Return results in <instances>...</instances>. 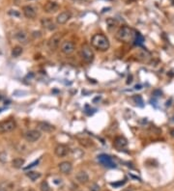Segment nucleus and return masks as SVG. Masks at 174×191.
Here are the masks:
<instances>
[{
	"mask_svg": "<svg viewBox=\"0 0 174 191\" xmlns=\"http://www.w3.org/2000/svg\"><path fill=\"white\" fill-rule=\"evenodd\" d=\"M107 24H109L110 26H113V25L117 24V21H115V19H113V18L109 17V18L107 19Z\"/></svg>",
	"mask_w": 174,
	"mask_h": 191,
	"instance_id": "a878e982",
	"label": "nucleus"
},
{
	"mask_svg": "<svg viewBox=\"0 0 174 191\" xmlns=\"http://www.w3.org/2000/svg\"><path fill=\"white\" fill-rule=\"evenodd\" d=\"M24 162H25V160L22 157H17L15 159H13V161H12V165L14 168L16 169H19V168H22L23 165H24Z\"/></svg>",
	"mask_w": 174,
	"mask_h": 191,
	"instance_id": "412c9836",
	"label": "nucleus"
},
{
	"mask_svg": "<svg viewBox=\"0 0 174 191\" xmlns=\"http://www.w3.org/2000/svg\"><path fill=\"white\" fill-rule=\"evenodd\" d=\"M37 126H38V129L40 130V131H43L46 133L52 132L55 129V127L52 125H50L47 122H40V123H38Z\"/></svg>",
	"mask_w": 174,
	"mask_h": 191,
	"instance_id": "dca6fc26",
	"label": "nucleus"
},
{
	"mask_svg": "<svg viewBox=\"0 0 174 191\" xmlns=\"http://www.w3.org/2000/svg\"><path fill=\"white\" fill-rule=\"evenodd\" d=\"M0 191H7L5 188H3V187H0Z\"/></svg>",
	"mask_w": 174,
	"mask_h": 191,
	"instance_id": "cd10ccee",
	"label": "nucleus"
},
{
	"mask_svg": "<svg viewBox=\"0 0 174 191\" xmlns=\"http://www.w3.org/2000/svg\"><path fill=\"white\" fill-rule=\"evenodd\" d=\"M22 12H23V15L25 16V17H27V18H34L37 15L36 9L33 6H30V5L24 6L22 8Z\"/></svg>",
	"mask_w": 174,
	"mask_h": 191,
	"instance_id": "f3484780",
	"label": "nucleus"
},
{
	"mask_svg": "<svg viewBox=\"0 0 174 191\" xmlns=\"http://www.w3.org/2000/svg\"><path fill=\"white\" fill-rule=\"evenodd\" d=\"M17 191H22V190H17Z\"/></svg>",
	"mask_w": 174,
	"mask_h": 191,
	"instance_id": "c756f323",
	"label": "nucleus"
},
{
	"mask_svg": "<svg viewBox=\"0 0 174 191\" xmlns=\"http://www.w3.org/2000/svg\"><path fill=\"white\" fill-rule=\"evenodd\" d=\"M140 87H141L140 85H137V86H136V89H141Z\"/></svg>",
	"mask_w": 174,
	"mask_h": 191,
	"instance_id": "c85d7f7f",
	"label": "nucleus"
},
{
	"mask_svg": "<svg viewBox=\"0 0 174 191\" xmlns=\"http://www.w3.org/2000/svg\"><path fill=\"white\" fill-rule=\"evenodd\" d=\"M58 9H59V5L55 1H47L44 6L45 12L47 13V14L56 13L58 11Z\"/></svg>",
	"mask_w": 174,
	"mask_h": 191,
	"instance_id": "2eb2a0df",
	"label": "nucleus"
},
{
	"mask_svg": "<svg viewBox=\"0 0 174 191\" xmlns=\"http://www.w3.org/2000/svg\"><path fill=\"white\" fill-rule=\"evenodd\" d=\"M143 41H144V39H143V37H142L139 33H137V38H136V42H135V44H137V45H141V44L143 43Z\"/></svg>",
	"mask_w": 174,
	"mask_h": 191,
	"instance_id": "b1692460",
	"label": "nucleus"
},
{
	"mask_svg": "<svg viewBox=\"0 0 174 191\" xmlns=\"http://www.w3.org/2000/svg\"><path fill=\"white\" fill-rule=\"evenodd\" d=\"M70 148L65 145V144H58L55 149H54V154L56 156L60 157V158H62V157H65L67 156L69 154H70Z\"/></svg>",
	"mask_w": 174,
	"mask_h": 191,
	"instance_id": "6e6552de",
	"label": "nucleus"
},
{
	"mask_svg": "<svg viewBox=\"0 0 174 191\" xmlns=\"http://www.w3.org/2000/svg\"><path fill=\"white\" fill-rule=\"evenodd\" d=\"M122 191H134V189H132V187H127V188H124Z\"/></svg>",
	"mask_w": 174,
	"mask_h": 191,
	"instance_id": "bb28decb",
	"label": "nucleus"
},
{
	"mask_svg": "<svg viewBox=\"0 0 174 191\" xmlns=\"http://www.w3.org/2000/svg\"><path fill=\"white\" fill-rule=\"evenodd\" d=\"M77 182L80 184H85L89 182V176L85 171H79L76 175Z\"/></svg>",
	"mask_w": 174,
	"mask_h": 191,
	"instance_id": "a211bd4d",
	"label": "nucleus"
},
{
	"mask_svg": "<svg viewBox=\"0 0 174 191\" xmlns=\"http://www.w3.org/2000/svg\"><path fill=\"white\" fill-rule=\"evenodd\" d=\"M91 45L99 51H107L110 47V43L107 37L104 34H95L91 38Z\"/></svg>",
	"mask_w": 174,
	"mask_h": 191,
	"instance_id": "f03ea898",
	"label": "nucleus"
},
{
	"mask_svg": "<svg viewBox=\"0 0 174 191\" xmlns=\"http://www.w3.org/2000/svg\"><path fill=\"white\" fill-rule=\"evenodd\" d=\"M41 24H42V26L45 29L48 30V31H54V30L56 29V23L52 21V18H50V17L42 18Z\"/></svg>",
	"mask_w": 174,
	"mask_h": 191,
	"instance_id": "f8f14e48",
	"label": "nucleus"
},
{
	"mask_svg": "<svg viewBox=\"0 0 174 191\" xmlns=\"http://www.w3.org/2000/svg\"><path fill=\"white\" fill-rule=\"evenodd\" d=\"M72 17V13L70 11H64L61 12L57 17H56V23L59 25H63L67 23Z\"/></svg>",
	"mask_w": 174,
	"mask_h": 191,
	"instance_id": "9d476101",
	"label": "nucleus"
},
{
	"mask_svg": "<svg viewBox=\"0 0 174 191\" xmlns=\"http://www.w3.org/2000/svg\"><path fill=\"white\" fill-rule=\"evenodd\" d=\"M59 171L64 175H69L73 171V165L70 161H62L58 164Z\"/></svg>",
	"mask_w": 174,
	"mask_h": 191,
	"instance_id": "ddd939ff",
	"label": "nucleus"
},
{
	"mask_svg": "<svg viewBox=\"0 0 174 191\" xmlns=\"http://www.w3.org/2000/svg\"><path fill=\"white\" fill-rule=\"evenodd\" d=\"M41 136H42V132H41L39 129H30V130H27V131L23 135L24 139L26 140L27 142H29V143L37 142L38 140L41 138Z\"/></svg>",
	"mask_w": 174,
	"mask_h": 191,
	"instance_id": "423d86ee",
	"label": "nucleus"
},
{
	"mask_svg": "<svg viewBox=\"0 0 174 191\" xmlns=\"http://www.w3.org/2000/svg\"><path fill=\"white\" fill-rule=\"evenodd\" d=\"M98 160L106 167H109V168H114L116 167L115 163L113 162V160L109 155H101L98 156Z\"/></svg>",
	"mask_w": 174,
	"mask_h": 191,
	"instance_id": "9b49d317",
	"label": "nucleus"
},
{
	"mask_svg": "<svg viewBox=\"0 0 174 191\" xmlns=\"http://www.w3.org/2000/svg\"><path fill=\"white\" fill-rule=\"evenodd\" d=\"M79 55L81 59L87 64H91L94 61V58H95V53L93 51V49H92L91 46H89L88 45H81L79 49Z\"/></svg>",
	"mask_w": 174,
	"mask_h": 191,
	"instance_id": "7ed1b4c3",
	"label": "nucleus"
},
{
	"mask_svg": "<svg viewBox=\"0 0 174 191\" xmlns=\"http://www.w3.org/2000/svg\"><path fill=\"white\" fill-rule=\"evenodd\" d=\"M137 59L139 60V61L143 62V63H149L150 60L152 59L150 52L147 51V50L144 49V48H139L137 50Z\"/></svg>",
	"mask_w": 174,
	"mask_h": 191,
	"instance_id": "1a4fd4ad",
	"label": "nucleus"
},
{
	"mask_svg": "<svg viewBox=\"0 0 174 191\" xmlns=\"http://www.w3.org/2000/svg\"><path fill=\"white\" fill-rule=\"evenodd\" d=\"M40 188H41V191H49L50 190V187H49L47 182H46V180H44V182L41 184Z\"/></svg>",
	"mask_w": 174,
	"mask_h": 191,
	"instance_id": "5701e85b",
	"label": "nucleus"
},
{
	"mask_svg": "<svg viewBox=\"0 0 174 191\" xmlns=\"http://www.w3.org/2000/svg\"><path fill=\"white\" fill-rule=\"evenodd\" d=\"M26 176L29 179H31L32 182H36L37 179H39L42 177V174L39 172H36V171H29V172H26Z\"/></svg>",
	"mask_w": 174,
	"mask_h": 191,
	"instance_id": "aec40b11",
	"label": "nucleus"
},
{
	"mask_svg": "<svg viewBox=\"0 0 174 191\" xmlns=\"http://www.w3.org/2000/svg\"><path fill=\"white\" fill-rule=\"evenodd\" d=\"M16 39L17 40V42H19L22 45H27L29 40H28V35L24 31H18L16 34Z\"/></svg>",
	"mask_w": 174,
	"mask_h": 191,
	"instance_id": "6ab92c4d",
	"label": "nucleus"
},
{
	"mask_svg": "<svg viewBox=\"0 0 174 191\" xmlns=\"http://www.w3.org/2000/svg\"><path fill=\"white\" fill-rule=\"evenodd\" d=\"M137 32H136L134 29L127 26L123 25L121 26L115 34V38L117 41L124 43V44H134L136 42Z\"/></svg>",
	"mask_w": 174,
	"mask_h": 191,
	"instance_id": "f257e3e1",
	"label": "nucleus"
},
{
	"mask_svg": "<svg viewBox=\"0 0 174 191\" xmlns=\"http://www.w3.org/2000/svg\"><path fill=\"white\" fill-rule=\"evenodd\" d=\"M62 38H63L62 33L53 34L48 40V43H47L48 48L52 50V51H55V50L60 46L61 43H62Z\"/></svg>",
	"mask_w": 174,
	"mask_h": 191,
	"instance_id": "20e7f679",
	"label": "nucleus"
},
{
	"mask_svg": "<svg viewBox=\"0 0 174 191\" xmlns=\"http://www.w3.org/2000/svg\"><path fill=\"white\" fill-rule=\"evenodd\" d=\"M22 46L17 45V46H15V47L13 48V50H12V56H13V57H16V58L22 55Z\"/></svg>",
	"mask_w": 174,
	"mask_h": 191,
	"instance_id": "4be33fe9",
	"label": "nucleus"
},
{
	"mask_svg": "<svg viewBox=\"0 0 174 191\" xmlns=\"http://www.w3.org/2000/svg\"><path fill=\"white\" fill-rule=\"evenodd\" d=\"M113 146L117 150H121L128 146V140L124 136H117L113 141Z\"/></svg>",
	"mask_w": 174,
	"mask_h": 191,
	"instance_id": "4468645a",
	"label": "nucleus"
},
{
	"mask_svg": "<svg viewBox=\"0 0 174 191\" xmlns=\"http://www.w3.org/2000/svg\"><path fill=\"white\" fill-rule=\"evenodd\" d=\"M90 191H100L101 190V187L100 185H98L97 184H91V186L89 187Z\"/></svg>",
	"mask_w": 174,
	"mask_h": 191,
	"instance_id": "393cba45",
	"label": "nucleus"
},
{
	"mask_svg": "<svg viewBox=\"0 0 174 191\" xmlns=\"http://www.w3.org/2000/svg\"><path fill=\"white\" fill-rule=\"evenodd\" d=\"M76 49V46H75V44L71 41H63L60 45V50L61 52L65 55H70L72 54Z\"/></svg>",
	"mask_w": 174,
	"mask_h": 191,
	"instance_id": "0eeeda50",
	"label": "nucleus"
},
{
	"mask_svg": "<svg viewBox=\"0 0 174 191\" xmlns=\"http://www.w3.org/2000/svg\"><path fill=\"white\" fill-rule=\"evenodd\" d=\"M17 127L16 121L13 119H9L0 123V133H8L11 132Z\"/></svg>",
	"mask_w": 174,
	"mask_h": 191,
	"instance_id": "39448f33",
	"label": "nucleus"
}]
</instances>
